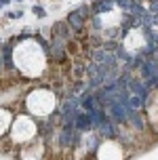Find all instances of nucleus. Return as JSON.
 <instances>
[{
  "label": "nucleus",
  "instance_id": "4",
  "mask_svg": "<svg viewBox=\"0 0 158 160\" xmlns=\"http://www.w3.org/2000/svg\"><path fill=\"white\" fill-rule=\"evenodd\" d=\"M11 124H13V116H11V112H8V110H0V135L7 133L8 128H11Z\"/></svg>",
  "mask_w": 158,
  "mask_h": 160
},
{
  "label": "nucleus",
  "instance_id": "2",
  "mask_svg": "<svg viewBox=\"0 0 158 160\" xmlns=\"http://www.w3.org/2000/svg\"><path fill=\"white\" fill-rule=\"evenodd\" d=\"M25 105L34 116H47L55 108V95L48 88H36V91H32L28 95Z\"/></svg>",
  "mask_w": 158,
  "mask_h": 160
},
{
  "label": "nucleus",
  "instance_id": "3",
  "mask_svg": "<svg viewBox=\"0 0 158 160\" xmlns=\"http://www.w3.org/2000/svg\"><path fill=\"white\" fill-rule=\"evenodd\" d=\"M36 122L30 116H17L11 124V139L15 143H30L36 137Z\"/></svg>",
  "mask_w": 158,
  "mask_h": 160
},
{
  "label": "nucleus",
  "instance_id": "1",
  "mask_svg": "<svg viewBox=\"0 0 158 160\" xmlns=\"http://www.w3.org/2000/svg\"><path fill=\"white\" fill-rule=\"evenodd\" d=\"M13 63L25 76H40L47 68V57H44V51L40 48L38 42L23 40L13 51Z\"/></svg>",
  "mask_w": 158,
  "mask_h": 160
}]
</instances>
